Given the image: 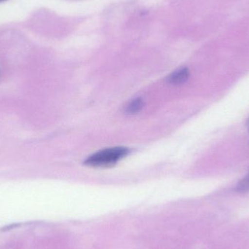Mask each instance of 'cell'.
<instances>
[{"mask_svg":"<svg viewBox=\"0 0 249 249\" xmlns=\"http://www.w3.org/2000/svg\"><path fill=\"white\" fill-rule=\"evenodd\" d=\"M128 153L129 149L124 146L107 148L90 155L86 160L85 164L89 166L96 168L112 166L118 161L127 156Z\"/></svg>","mask_w":249,"mask_h":249,"instance_id":"cell-1","label":"cell"},{"mask_svg":"<svg viewBox=\"0 0 249 249\" xmlns=\"http://www.w3.org/2000/svg\"><path fill=\"white\" fill-rule=\"evenodd\" d=\"M189 77H190V71L188 69L184 67V68L178 69L171 73L168 77V80L171 84L181 85L187 81Z\"/></svg>","mask_w":249,"mask_h":249,"instance_id":"cell-2","label":"cell"},{"mask_svg":"<svg viewBox=\"0 0 249 249\" xmlns=\"http://www.w3.org/2000/svg\"><path fill=\"white\" fill-rule=\"evenodd\" d=\"M143 107V101L141 99L132 100L125 108V112L128 115H135L138 113Z\"/></svg>","mask_w":249,"mask_h":249,"instance_id":"cell-3","label":"cell"},{"mask_svg":"<svg viewBox=\"0 0 249 249\" xmlns=\"http://www.w3.org/2000/svg\"><path fill=\"white\" fill-rule=\"evenodd\" d=\"M235 190L240 193H246L249 192V173L238 184Z\"/></svg>","mask_w":249,"mask_h":249,"instance_id":"cell-4","label":"cell"},{"mask_svg":"<svg viewBox=\"0 0 249 249\" xmlns=\"http://www.w3.org/2000/svg\"><path fill=\"white\" fill-rule=\"evenodd\" d=\"M17 226H18V225H12L11 226H7L3 228L2 231H8V230L13 229V228Z\"/></svg>","mask_w":249,"mask_h":249,"instance_id":"cell-5","label":"cell"},{"mask_svg":"<svg viewBox=\"0 0 249 249\" xmlns=\"http://www.w3.org/2000/svg\"><path fill=\"white\" fill-rule=\"evenodd\" d=\"M247 127H248V130L249 131V119H248V121H247Z\"/></svg>","mask_w":249,"mask_h":249,"instance_id":"cell-6","label":"cell"},{"mask_svg":"<svg viewBox=\"0 0 249 249\" xmlns=\"http://www.w3.org/2000/svg\"><path fill=\"white\" fill-rule=\"evenodd\" d=\"M6 1V0H0V2H1V1Z\"/></svg>","mask_w":249,"mask_h":249,"instance_id":"cell-7","label":"cell"},{"mask_svg":"<svg viewBox=\"0 0 249 249\" xmlns=\"http://www.w3.org/2000/svg\"></svg>","mask_w":249,"mask_h":249,"instance_id":"cell-8","label":"cell"}]
</instances>
